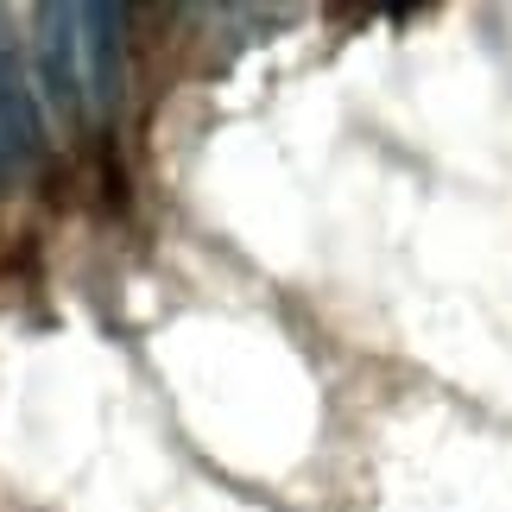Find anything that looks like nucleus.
Instances as JSON below:
<instances>
[{"mask_svg":"<svg viewBox=\"0 0 512 512\" xmlns=\"http://www.w3.org/2000/svg\"><path fill=\"white\" fill-rule=\"evenodd\" d=\"M127 83V13L76 7V108L83 121H108Z\"/></svg>","mask_w":512,"mask_h":512,"instance_id":"obj_1","label":"nucleus"},{"mask_svg":"<svg viewBox=\"0 0 512 512\" xmlns=\"http://www.w3.org/2000/svg\"><path fill=\"white\" fill-rule=\"evenodd\" d=\"M32 70H38V89H45V102L57 114H83V108H76V7H64V0L38 7Z\"/></svg>","mask_w":512,"mask_h":512,"instance_id":"obj_2","label":"nucleus"},{"mask_svg":"<svg viewBox=\"0 0 512 512\" xmlns=\"http://www.w3.org/2000/svg\"><path fill=\"white\" fill-rule=\"evenodd\" d=\"M0 184H7V159H0Z\"/></svg>","mask_w":512,"mask_h":512,"instance_id":"obj_3","label":"nucleus"}]
</instances>
